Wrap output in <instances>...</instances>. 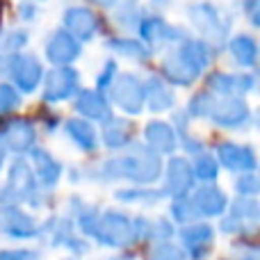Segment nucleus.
Segmentation results:
<instances>
[{
    "mask_svg": "<svg viewBox=\"0 0 260 260\" xmlns=\"http://www.w3.org/2000/svg\"><path fill=\"white\" fill-rule=\"evenodd\" d=\"M78 226L85 235L101 244L112 249H128L137 244L133 217L121 210H96V208H82L78 212Z\"/></svg>",
    "mask_w": 260,
    "mask_h": 260,
    "instance_id": "1",
    "label": "nucleus"
},
{
    "mask_svg": "<svg viewBox=\"0 0 260 260\" xmlns=\"http://www.w3.org/2000/svg\"><path fill=\"white\" fill-rule=\"evenodd\" d=\"M160 157L151 148L135 146L128 155L110 160L101 167L103 178H128L133 183H153L160 176Z\"/></svg>",
    "mask_w": 260,
    "mask_h": 260,
    "instance_id": "2",
    "label": "nucleus"
},
{
    "mask_svg": "<svg viewBox=\"0 0 260 260\" xmlns=\"http://www.w3.org/2000/svg\"><path fill=\"white\" fill-rule=\"evenodd\" d=\"M37 192L39 189H37V180L30 165L23 160H16L9 169L7 183L0 189V206H18L23 201L30 203Z\"/></svg>",
    "mask_w": 260,
    "mask_h": 260,
    "instance_id": "3",
    "label": "nucleus"
},
{
    "mask_svg": "<svg viewBox=\"0 0 260 260\" xmlns=\"http://www.w3.org/2000/svg\"><path fill=\"white\" fill-rule=\"evenodd\" d=\"M37 238H44L50 247H64L73 253H87L89 247H87L85 240H80L73 231V224L64 217H53L48 219L44 226H39V235Z\"/></svg>",
    "mask_w": 260,
    "mask_h": 260,
    "instance_id": "4",
    "label": "nucleus"
},
{
    "mask_svg": "<svg viewBox=\"0 0 260 260\" xmlns=\"http://www.w3.org/2000/svg\"><path fill=\"white\" fill-rule=\"evenodd\" d=\"M0 233L12 240H32L39 235V224L18 206H0Z\"/></svg>",
    "mask_w": 260,
    "mask_h": 260,
    "instance_id": "5",
    "label": "nucleus"
},
{
    "mask_svg": "<svg viewBox=\"0 0 260 260\" xmlns=\"http://www.w3.org/2000/svg\"><path fill=\"white\" fill-rule=\"evenodd\" d=\"M178 238H180V247H183L185 256H189L192 260H201L210 251L212 240H215V231H212L210 224L192 221V224L180 229Z\"/></svg>",
    "mask_w": 260,
    "mask_h": 260,
    "instance_id": "6",
    "label": "nucleus"
},
{
    "mask_svg": "<svg viewBox=\"0 0 260 260\" xmlns=\"http://www.w3.org/2000/svg\"><path fill=\"white\" fill-rule=\"evenodd\" d=\"M194 185V171L192 167L187 165L180 157H174V160L167 165V180H165V194L174 199L187 197V192Z\"/></svg>",
    "mask_w": 260,
    "mask_h": 260,
    "instance_id": "7",
    "label": "nucleus"
},
{
    "mask_svg": "<svg viewBox=\"0 0 260 260\" xmlns=\"http://www.w3.org/2000/svg\"><path fill=\"white\" fill-rule=\"evenodd\" d=\"M192 203H194V208H197L199 217H219V215H224L226 208H229L226 194L210 183H206L203 187H199L197 192H194Z\"/></svg>",
    "mask_w": 260,
    "mask_h": 260,
    "instance_id": "8",
    "label": "nucleus"
},
{
    "mask_svg": "<svg viewBox=\"0 0 260 260\" xmlns=\"http://www.w3.org/2000/svg\"><path fill=\"white\" fill-rule=\"evenodd\" d=\"M217 157H219L221 165L231 171L249 174V171L256 169V153H253V148H249V146H240V144H219Z\"/></svg>",
    "mask_w": 260,
    "mask_h": 260,
    "instance_id": "9",
    "label": "nucleus"
},
{
    "mask_svg": "<svg viewBox=\"0 0 260 260\" xmlns=\"http://www.w3.org/2000/svg\"><path fill=\"white\" fill-rule=\"evenodd\" d=\"M208 117H212V121L219 123V126L235 128V126H242L244 123V119L249 117V110L242 101H235V99L219 101L217 105H212V101H210Z\"/></svg>",
    "mask_w": 260,
    "mask_h": 260,
    "instance_id": "10",
    "label": "nucleus"
},
{
    "mask_svg": "<svg viewBox=\"0 0 260 260\" xmlns=\"http://www.w3.org/2000/svg\"><path fill=\"white\" fill-rule=\"evenodd\" d=\"M78 89V76L73 73V69H57L48 76L46 82V99L48 101H62L67 96H71Z\"/></svg>",
    "mask_w": 260,
    "mask_h": 260,
    "instance_id": "11",
    "label": "nucleus"
},
{
    "mask_svg": "<svg viewBox=\"0 0 260 260\" xmlns=\"http://www.w3.org/2000/svg\"><path fill=\"white\" fill-rule=\"evenodd\" d=\"M0 137L5 142V148H12V151L21 153L32 148V144H35V128L27 121H14L7 126V130H3Z\"/></svg>",
    "mask_w": 260,
    "mask_h": 260,
    "instance_id": "12",
    "label": "nucleus"
},
{
    "mask_svg": "<svg viewBox=\"0 0 260 260\" xmlns=\"http://www.w3.org/2000/svg\"><path fill=\"white\" fill-rule=\"evenodd\" d=\"M32 160H35V169H37L39 183L48 189L55 187L59 176H62V165H59L48 151H41V148H37V151L32 153Z\"/></svg>",
    "mask_w": 260,
    "mask_h": 260,
    "instance_id": "13",
    "label": "nucleus"
},
{
    "mask_svg": "<svg viewBox=\"0 0 260 260\" xmlns=\"http://www.w3.org/2000/svg\"><path fill=\"white\" fill-rule=\"evenodd\" d=\"M146 142L153 153H171L176 148V135L167 123H148L146 126Z\"/></svg>",
    "mask_w": 260,
    "mask_h": 260,
    "instance_id": "14",
    "label": "nucleus"
},
{
    "mask_svg": "<svg viewBox=\"0 0 260 260\" xmlns=\"http://www.w3.org/2000/svg\"><path fill=\"white\" fill-rule=\"evenodd\" d=\"M48 57L53 59L55 64H64L71 62L78 53H80V46L67 35V32H55V37L48 41Z\"/></svg>",
    "mask_w": 260,
    "mask_h": 260,
    "instance_id": "15",
    "label": "nucleus"
},
{
    "mask_svg": "<svg viewBox=\"0 0 260 260\" xmlns=\"http://www.w3.org/2000/svg\"><path fill=\"white\" fill-rule=\"evenodd\" d=\"M14 62H16V71H14L16 82L23 87V91H32L41 78V69L37 64V59L25 55V57H16Z\"/></svg>",
    "mask_w": 260,
    "mask_h": 260,
    "instance_id": "16",
    "label": "nucleus"
},
{
    "mask_svg": "<svg viewBox=\"0 0 260 260\" xmlns=\"http://www.w3.org/2000/svg\"><path fill=\"white\" fill-rule=\"evenodd\" d=\"M67 25L76 32V37H80V39H89L96 30V18H94V14L87 12V9L73 7V9L67 12Z\"/></svg>",
    "mask_w": 260,
    "mask_h": 260,
    "instance_id": "17",
    "label": "nucleus"
},
{
    "mask_svg": "<svg viewBox=\"0 0 260 260\" xmlns=\"http://www.w3.org/2000/svg\"><path fill=\"white\" fill-rule=\"evenodd\" d=\"M67 133L71 135V139L82 148V151H94L99 146V139H96V130L89 126L87 121H69L67 123Z\"/></svg>",
    "mask_w": 260,
    "mask_h": 260,
    "instance_id": "18",
    "label": "nucleus"
},
{
    "mask_svg": "<svg viewBox=\"0 0 260 260\" xmlns=\"http://www.w3.org/2000/svg\"><path fill=\"white\" fill-rule=\"evenodd\" d=\"M130 135H133V128H130V123L123 121V119H114V121H110L103 130V139L110 148L126 146L130 142Z\"/></svg>",
    "mask_w": 260,
    "mask_h": 260,
    "instance_id": "19",
    "label": "nucleus"
},
{
    "mask_svg": "<svg viewBox=\"0 0 260 260\" xmlns=\"http://www.w3.org/2000/svg\"><path fill=\"white\" fill-rule=\"evenodd\" d=\"M183 247L180 244H174L171 240H157V242H151L146 251V260H185Z\"/></svg>",
    "mask_w": 260,
    "mask_h": 260,
    "instance_id": "20",
    "label": "nucleus"
},
{
    "mask_svg": "<svg viewBox=\"0 0 260 260\" xmlns=\"http://www.w3.org/2000/svg\"><path fill=\"white\" fill-rule=\"evenodd\" d=\"M78 110L91 119H105L110 114L108 103H105V101L101 99V94H96V91H85V94L80 96V101H78Z\"/></svg>",
    "mask_w": 260,
    "mask_h": 260,
    "instance_id": "21",
    "label": "nucleus"
},
{
    "mask_svg": "<svg viewBox=\"0 0 260 260\" xmlns=\"http://www.w3.org/2000/svg\"><path fill=\"white\" fill-rule=\"evenodd\" d=\"M229 215L235 217L238 221H242V224H247V226H256V221H258V203L253 201V199L242 197V199H238V201L231 206Z\"/></svg>",
    "mask_w": 260,
    "mask_h": 260,
    "instance_id": "22",
    "label": "nucleus"
},
{
    "mask_svg": "<svg viewBox=\"0 0 260 260\" xmlns=\"http://www.w3.org/2000/svg\"><path fill=\"white\" fill-rule=\"evenodd\" d=\"M171 217H174L178 224L187 226L199 219V212H197V208H194L192 199L180 197V199H174V203H171Z\"/></svg>",
    "mask_w": 260,
    "mask_h": 260,
    "instance_id": "23",
    "label": "nucleus"
},
{
    "mask_svg": "<svg viewBox=\"0 0 260 260\" xmlns=\"http://www.w3.org/2000/svg\"><path fill=\"white\" fill-rule=\"evenodd\" d=\"M231 50L240 64H253V59H256V41L251 37H235Z\"/></svg>",
    "mask_w": 260,
    "mask_h": 260,
    "instance_id": "24",
    "label": "nucleus"
},
{
    "mask_svg": "<svg viewBox=\"0 0 260 260\" xmlns=\"http://www.w3.org/2000/svg\"><path fill=\"white\" fill-rule=\"evenodd\" d=\"M194 171V178L203 180V183H212V180L217 178V174H219V165H217V160L212 155H199L197 165L192 167Z\"/></svg>",
    "mask_w": 260,
    "mask_h": 260,
    "instance_id": "25",
    "label": "nucleus"
},
{
    "mask_svg": "<svg viewBox=\"0 0 260 260\" xmlns=\"http://www.w3.org/2000/svg\"><path fill=\"white\" fill-rule=\"evenodd\" d=\"M153 87L151 91H148V105H151V110H155V112H160V110H167L171 105V101H174V96H171V91L167 89L165 85H160V80H151Z\"/></svg>",
    "mask_w": 260,
    "mask_h": 260,
    "instance_id": "26",
    "label": "nucleus"
},
{
    "mask_svg": "<svg viewBox=\"0 0 260 260\" xmlns=\"http://www.w3.org/2000/svg\"><path fill=\"white\" fill-rule=\"evenodd\" d=\"M165 197V192H153V189H121L117 192V199L119 201H128V203H153L157 199Z\"/></svg>",
    "mask_w": 260,
    "mask_h": 260,
    "instance_id": "27",
    "label": "nucleus"
},
{
    "mask_svg": "<svg viewBox=\"0 0 260 260\" xmlns=\"http://www.w3.org/2000/svg\"><path fill=\"white\" fill-rule=\"evenodd\" d=\"M0 260H41V253L35 249H0Z\"/></svg>",
    "mask_w": 260,
    "mask_h": 260,
    "instance_id": "28",
    "label": "nucleus"
},
{
    "mask_svg": "<svg viewBox=\"0 0 260 260\" xmlns=\"http://www.w3.org/2000/svg\"><path fill=\"white\" fill-rule=\"evenodd\" d=\"M235 187H238V192L242 194V197L251 199L253 194L258 192V180L256 176H253V171H249V174H242L238 178V183H235Z\"/></svg>",
    "mask_w": 260,
    "mask_h": 260,
    "instance_id": "29",
    "label": "nucleus"
},
{
    "mask_svg": "<svg viewBox=\"0 0 260 260\" xmlns=\"http://www.w3.org/2000/svg\"><path fill=\"white\" fill-rule=\"evenodd\" d=\"M18 105V96L14 94L12 87H0V112H9Z\"/></svg>",
    "mask_w": 260,
    "mask_h": 260,
    "instance_id": "30",
    "label": "nucleus"
},
{
    "mask_svg": "<svg viewBox=\"0 0 260 260\" xmlns=\"http://www.w3.org/2000/svg\"><path fill=\"white\" fill-rule=\"evenodd\" d=\"M238 260H258V251L253 247H249V249H244V251L240 253Z\"/></svg>",
    "mask_w": 260,
    "mask_h": 260,
    "instance_id": "31",
    "label": "nucleus"
},
{
    "mask_svg": "<svg viewBox=\"0 0 260 260\" xmlns=\"http://www.w3.org/2000/svg\"><path fill=\"white\" fill-rule=\"evenodd\" d=\"M5 155H7V148H5V142H3V137H0V167H3V162H5Z\"/></svg>",
    "mask_w": 260,
    "mask_h": 260,
    "instance_id": "32",
    "label": "nucleus"
},
{
    "mask_svg": "<svg viewBox=\"0 0 260 260\" xmlns=\"http://www.w3.org/2000/svg\"><path fill=\"white\" fill-rule=\"evenodd\" d=\"M108 260H135L133 256H126V253H123V256H117V258H108Z\"/></svg>",
    "mask_w": 260,
    "mask_h": 260,
    "instance_id": "33",
    "label": "nucleus"
},
{
    "mask_svg": "<svg viewBox=\"0 0 260 260\" xmlns=\"http://www.w3.org/2000/svg\"><path fill=\"white\" fill-rule=\"evenodd\" d=\"M155 3H165V0H155Z\"/></svg>",
    "mask_w": 260,
    "mask_h": 260,
    "instance_id": "34",
    "label": "nucleus"
}]
</instances>
